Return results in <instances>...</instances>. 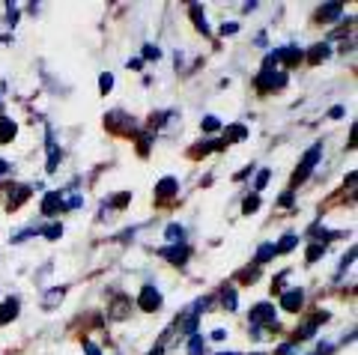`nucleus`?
Returning <instances> with one entry per match:
<instances>
[{"label":"nucleus","instance_id":"obj_27","mask_svg":"<svg viewBox=\"0 0 358 355\" xmlns=\"http://www.w3.org/2000/svg\"><path fill=\"white\" fill-rule=\"evenodd\" d=\"M42 236H45V239H51V242H54V239H60V236H63V224H60V221H54L51 227H42Z\"/></svg>","mask_w":358,"mask_h":355},{"label":"nucleus","instance_id":"obj_21","mask_svg":"<svg viewBox=\"0 0 358 355\" xmlns=\"http://www.w3.org/2000/svg\"><path fill=\"white\" fill-rule=\"evenodd\" d=\"M275 245H272V242H263V248L260 251H257V260H254V266H263V263H268V260H272L275 257Z\"/></svg>","mask_w":358,"mask_h":355},{"label":"nucleus","instance_id":"obj_24","mask_svg":"<svg viewBox=\"0 0 358 355\" xmlns=\"http://www.w3.org/2000/svg\"><path fill=\"white\" fill-rule=\"evenodd\" d=\"M224 147V140H206V143H197L194 155H206V152H218Z\"/></svg>","mask_w":358,"mask_h":355},{"label":"nucleus","instance_id":"obj_23","mask_svg":"<svg viewBox=\"0 0 358 355\" xmlns=\"http://www.w3.org/2000/svg\"><path fill=\"white\" fill-rule=\"evenodd\" d=\"M326 251H329L326 242H313V245L308 248V263H317L320 257H326Z\"/></svg>","mask_w":358,"mask_h":355},{"label":"nucleus","instance_id":"obj_33","mask_svg":"<svg viewBox=\"0 0 358 355\" xmlns=\"http://www.w3.org/2000/svg\"><path fill=\"white\" fill-rule=\"evenodd\" d=\"M159 57H162V51L155 45H143V60H159Z\"/></svg>","mask_w":358,"mask_h":355},{"label":"nucleus","instance_id":"obj_35","mask_svg":"<svg viewBox=\"0 0 358 355\" xmlns=\"http://www.w3.org/2000/svg\"><path fill=\"white\" fill-rule=\"evenodd\" d=\"M331 352H334V347H331V343H320V347L313 349L310 355H331Z\"/></svg>","mask_w":358,"mask_h":355},{"label":"nucleus","instance_id":"obj_16","mask_svg":"<svg viewBox=\"0 0 358 355\" xmlns=\"http://www.w3.org/2000/svg\"><path fill=\"white\" fill-rule=\"evenodd\" d=\"M343 15V3H326L317 13V21H334V18H341Z\"/></svg>","mask_w":358,"mask_h":355},{"label":"nucleus","instance_id":"obj_41","mask_svg":"<svg viewBox=\"0 0 358 355\" xmlns=\"http://www.w3.org/2000/svg\"><path fill=\"white\" fill-rule=\"evenodd\" d=\"M126 66H129V69H141V66H143V60H138V57H134V60H129Z\"/></svg>","mask_w":358,"mask_h":355},{"label":"nucleus","instance_id":"obj_44","mask_svg":"<svg viewBox=\"0 0 358 355\" xmlns=\"http://www.w3.org/2000/svg\"><path fill=\"white\" fill-rule=\"evenodd\" d=\"M162 352H164V347H155V349H152V352H147V355H162Z\"/></svg>","mask_w":358,"mask_h":355},{"label":"nucleus","instance_id":"obj_45","mask_svg":"<svg viewBox=\"0 0 358 355\" xmlns=\"http://www.w3.org/2000/svg\"><path fill=\"white\" fill-rule=\"evenodd\" d=\"M218 355H239V352H218Z\"/></svg>","mask_w":358,"mask_h":355},{"label":"nucleus","instance_id":"obj_42","mask_svg":"<svg viewBox=\"0 0 358 355\" xmlns=\"http://www.w3.org/2000/svg\"><path fill=\"white\" fill-rule=\"evenodd\" d=\"M257 6H260V3H254V0H251V3H245V6H242V13H254Z\"/></svg>","mask_w":358,"mask_h":355},{"label":"nucleus","instance_id":"obj_11","mask_svg":"<svg viewBox=\"0 0 358 355\" xmlns=\"http://www.w3.org/2000/svg\"><path fill=\"white\" fill-rule=\"evenodd\" d=\"M188 13H192V21L197 24V30L203 33V36H209V21H206V13L200 3H188Z\"/></svg>","mask_w":358,"mask_h":355},{"label":"nucleus","instance_id":"obj_2","mask_svg":"<svg viewBox=\"0 0 358 355\" xmlns=\"http://www.w3.org/2000/svg\"><path fill=\"white\" fill-rule=\"evenodd\" d=\"M320 159H322V143H313V147L308 150V155H305V159H301V164L296 168L293 185H301V182H305L308 176H310V171H313V168H317V164H320Z\"/></svg>","mask_w":358,"mask_h":355},{"label":"nucleus","instance_id":"obj_9","mask_svg":"<svg viewBox=\"0 0 358 355\" xmlns=\"http://www.w3.org/2000/svg\"><path fill=\"white\" fill-rule=\"evenodd\" d=\"M60 212H63V194H60V191L45 194V201H42V215H45V218H54V215H60Z\"/></svg>","mask_w":358,"mask_h":355},{"label":"nucleus","instance_id":"obj_3","mask_svg":"<svg viewBox=\"0 0 358 355\" xmlns=\"http://www.w3.org/2000/svg\"><path fill=\"white\" fill-rule=\"evenodd\" d=\"M251 326L254 328H263V326H268V328H275L278 326V310H275V305L272 302H260V305H254L251 307Z\"/></svg>","mask_w":358,"mask_h":355},{"label":"nucleus","instance_id":"obj_18","mask_svg":"<svg viewBox=\"0 0 358 355\" xmlns=\"http://www.w3.org/2000/svg\"><path fill=\"white\" fill-rule=\"evenodd\" d=\"M188 355H206V338L203 335L188 338Z\"/></svg>","mask_w":358,"mask_h":355},{"label":"nucleus","instance_id":"obj_1","mask_svg":"<svg viewBox=\"0 0 358 355\" xmlns=\"http://www.w3.org/2000/svg\"><path fill=\"white\" fill-rule=\"evenodd\" d=\"M284 84H287V72H275V60L266 57L260 75H257V87H260L263 93H268V90H281Z\"/></svg>","mask_w":358,"mask_h":355},{"label":"nucleus","instance_id":"obj_46","mask_svg":"<svg viewBox=\"0 0 358 355\" xmlns=\"http://www.w3.org/2000/svg\"><path fill=\"white\" fill-rule=\"evenodd\" d=\"M257 355H263V352H257Z\"/></svg>","mask_w":358,"mask_h":355},{"label":"nucleus","instance_id":"obj_8","mask_svg":"<svg viewBox=\"0 0 358 355\" xmlns=\"http://www.w3.org/2000/svg\"><path fill=\"white\" fill-rule=\"evenodd\" d=\"M105 126L120 129V131H134V119L129 114H122V110H110V114L105 117Z\"/></svg>","mask_w":358,"mask_h":355},{"label":"nucleus","instance_id":"obj_36","mask_svg":"<svg viewBox=\"0 0 358 355\" xmlns=\"http://www.w3.org/2000/svg\"><path fill=\"white\" fill-rule=\"evenodd\" d=\"M84 352H87V355H102V352H99L96 343H90V340H84Z\"/></svg>","mask_w":358,"mask_h":355},{"label":"nucleus","instance_id":"obj_10","mask_svg":"<svg viewBox=\"0 0 358 355\" xmlns=\"http://www.w3.org/2000/svg\"><path fill=\"white\" fill-rule=\"evenodd\" d=\"M63 298H66V287H51V290L42 296V307L45 310H54V307L63 302Z\"/></svg>","mask_w":358,"mask_h":355},{"label":"nucleus","instance_id":"obj_40","mask_svg":"<svg viewBox=\"0 0 358 355\" xmlns=\"http://www.w3.org/2000/svg\"><path fill=\"white\" fill-rule=\"evenodd\" d=\"M281 203H284V206H293V191H287V194L281 197Z\"/></svg>","mask_w":358,"mask_h":355},{"label":"nucleus","instance_id":"obj_28","mask_svg":"<svg viewBox=\"0 0 358 355\" xmlns=\"http://www.w3.org/2000/svg\"><path fill=\"white\" fill-rule=\"evenodd\" d=\"M200 129H203L206 135H209V131H218V129H221V119L209 114V117H203V123H200Z\"/></svg>","mask_w":358,"mask_h":355},{"label":"nucleus","instance_id":"obj_12","mask_svg":"<svg viewBox=\"0 0 358 355\" xmlns=\"http://www.w3.org/2000/svg\"><path fill=\"white\" fill-rule=\"evenodd\" d=\"M18 298H6L3 305H0V326H6V323H13V319L18 317Z\"/></svg>","mask_w":358,"mask_h":355},{"label":"nucleus","instance_id":"obj_15","mask_svg":"<svg viewBox=\"0 0 358 355\" xmlns=\"http://www.w3.org/2000/svg\"><path fill=\"white\" fill-rule=\"evenodd\" d=\"M331 57V48L326 45V42H317L310 51H308V63H322V60H329Z\"/></svg>","mask_w":358,"mask_h":355},{"label":"nucleus","instance_id":"obj_5","mask_svg":"<svg viewBox=\"0 0 358 355\" xmlns=\"http://www.w3.org/2000/svg\"><path fill=\"white\" fill-rule=\"evenodd\" d=\"M159 257H164L167 263H173V266H185L188 263V257H192V248L185 245H164V248H159Z\"/></svg>","mask_w":358,"mask_h":355},{"label":"nucleus","instance_id":"obj_26","mask_svg":"<svg viewBox=\"0 0 358 355\" xmlns=\"http://www.w3.org/2000/svg\"><path fill=\"white\" fill-rule=\"evenodd\" d=\"M260 209V194H248L245 197V203H242V215H251Z\"/></svg>","mask_w":358,"mask_h":355},{"label":"nucleus","instance_id":"obj_32","mask_svg":"<svg viewBox=\"0 0 358 355\" xmlns=\"http://www.w3.org/2000/svg\"><path fill=\"white\" fill-rule=\"evenodd\" d=\"M268 173H272V171H266V168H263L260 173H257V182H254L257 191H260V188H266V182H268ZM257 191H254V194H257Z\"/></svg>","mask_w":358,"mask_h":355},{"label":"nucleus","instance_id":"obj_39","mask_svg":"<svg viewBox=\"0 0 358 355\" xmlns=\"http://www.w3.org/2000/svg\"><path fill=\"white\" fill-rule=\"evenodd\" d=\"M329 117H331V119H341V117H343V108H341V105H338V108H331V114H329Z\"/></svg>","mask_w":358,"mask_h":355},{"label":"nucleus","instance_id":"obj_29","mask_svg":"<svg viewBox=\"0 0 358 355\" xmlns=\"http://www.w3.org/2000/svg\"><path fill=\"white\" fill-rule=\"evenodd\" d=\"M257 278H260V266H251V269L242 272V284H254Z\"/></svg>","mask_w":358,"mask_h":355},{"label":"nucleus","instance_id":"obj_7","mask_svg":"<svg viewBox=\"0 0 358 355\" xmlns=\"http://www.w3.org/2000/svg\"><path fill=\"white\" fill-rule=\"evenodd\" d=\"M176 194H179V180L176 176H162V180L155 182V197H159V201H173Z\"/></svg>","mask_w":358,"mask_h":355},{"label":"nucleus","instance_id":"obj_22","mask_svg":"<svg viewBox=\"0 0 358 355\" xmlns=\"http://www.w3.org/2000/svg\"><path fill=\"white\" fill-rule=\"evenodd\" d=\"M164 236H167V242H171V245H182V239H185V230L179 227V224H171L164 230Z\"/></svg>","mask_w":358,"mask_h":355},{"label":"nucleus","instance_id":"obj_19","mask_svg":"<svg viewBox=\"0 0 358 355\" xmlns=\"http://www.w3.org/2000/svg\"><path fill=\"white\" fill-rule=\"evenodd\" d=\"M296 245H299V236H296V233H287V236H281V242L275 245V251L278 254H289Z\"/></svg>","mask_w":358,"mask_h":355},{"label":"nucleus","instance_id":"obj_17","mask_svg":"<svg viewBox=\"0 0 358 355\" xmlns=\"http://www.w3.org/2000/svg\"><path fill=\"white\" fill-rule=\"evenodd\" d=\"M15 131H18V126L13 123L9 117H0V143H9L15 138Z\"/></svg>","mask_w":358,"mask_h":355},{"label":"nucleus","instance_id":"obj_34","mask_svg":"<svg viewBox=\"0 0 358 355\" xmlns=\"http://www.w3.org/2000/svg\"><path fill=\"white\" fill-rule=\"evenodd\" d=\"M352 260H355V248H350V254H346V257L341 260V272H338V275H343L346 269H350V266H352Z\"/></svg>","mask_w":358,"mask_h":355},{"label":"nucleus","instance_id":"obj_20","mask_svg":"<svg viewBox=\"0 0 358 355\" xmlns=\"http://www.w3.org/2000/svg\"><path fill=\"white\" fill-rule=\"evenodd\" d=\"M221 302H224V307H227V310H236L239 307L236 290H233V287H224V290H221Z\"/></svg>","mask_w":358,"mask_h":355},{"label":"nucleus","instance_id":"obj_4","mask_svg":"<svg viewBox=\"0 0 358 355\" xmlns=\"http://www.w3.org/2000/svg\"><path fill=\"white\" fill-rule=\"evenodd\" d=\"M138 305H141V310L143 314H155L162 305H164V298H162V293H159V287H143L141 290V298H138Z\"/></svg>","mask_w":358,"mask_h":355},{"label":"nucleus","instance_id":"obj_25","mask_svg":"<svg viewBox=\"0 0 358 355\" xmlns=\"http://www.w3.org/2000/svg\"><path fill=\"white\" fill-rule=\"evenodd\" d=\"M110 90H114V75H110V72H102V75H99V93L108 96Z\"/></svg>","mask_w":358,"mask_h":355},{"label":"nucleus","instance_id":"obj_37","mask_svg":"<svg viewBox=\"0 0 358 355\" xmlns=\"http://www.w3.org/2000/svg\"><path fill=\"white\" fill-rule=\"evenodd\" d=\"M293 352H296V343H287V347L278 349V355H293Z\"/></svg>","mask_w":358,"mask_h":355},{"label":"nucleus","instance_id":"obj_31","mask_svg":"<svg viewBox=\"0 0 358 355\" xmlns=\"http://www.w3.org/2000/svg\"><path fill=\"white\" fill-rule=\"evenodd\" d=\"M221 33H224V36H236V33H239V24H236V21H224V24H221Z\"/></svg>","mask_w":358,"mask_h":355},{"label":"nucleus","instance_id":"obj_30","mask_svg":"<svg viewBox=\"0 0 358 355\" xmlns=\"http://www.w3.org/2000/svg\"><path fill=\"white\" fill-rule=\"evenodd\" d=\"M129 201H131V194H129V191H120V194H114L110 206H114V209H122V206H129Z\"/></svg>","mask_w":358,"mask_h":355},{"label":"nucleus","instance_id":"obj_6","mask_svg":"<svg viewBox=\"0 0 358 355\" xmlns=\"http://www.w3.org/2000/svg\"><path fill=\"white\" fill-rule=\"evenodd\" d=\"M301 305H305V290H301V287L281 290V310H287V314H299Z\"/></svg>","mask_w":358,"mask_h":355},{"label":"nucleus","instance_id":"obj_43","mask_svg":"<svg viewBox=\"0 0 358 355\" xmlns=\"http://www.w3.org/2000/svg\"><path fill=\"white\" fill-rule=\"evenodd\" d=\"M9 171V161H3V159H0V176H3Z\"/></svg>","mask_w":358,"mask_h":355},{"label":"nucleus","instance_id":"obj_13","mask_svg":"<svg viewBox=\"0 0 358 355\" xmlns=\"http://www.w3.org/2000/svg\"><path fill=\"white\" fill-rule=\"evenodd\" d=\"M245 138H248V129L242 123H233V126H227V131H224V147H227V143H236V140H245Z\"/></svg>","mask_w":358,"mask_h":355},{"label":"nucleus","instance_id":"obj_38","mask_svg":"<svg viewBox=\"0 0 358 355\" xmlns=\"http://www.w3.org/2000/svg\"><path fill=\"white\" fill-rule=\"evenodd\" d=\"M224 338H227V331H224V328H215V331H212V340H224Z\"/></svg>","mask_w":358,"mask_h":355},{"label":"nucleus","instance_id":"obj_14","mask_svg":"<svg viewBox=\"0 0 358 355\" xmlns=\"http://www.w3.org/2000/svg\"><path fill=\"white\" fill-rule=\"evenodd\" d=\"M129 310H131V298L117 296V302L110 305V317H114V319H126V317H129Z\"/></svg>","mask_w":358,"mask_h":355}]
</instances>
